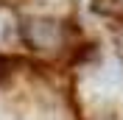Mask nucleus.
Here are the masks:
<instances>
[{"label":"nucleus","mask_w":123,"mask_h":120,"mask_svg":"<svg viewBox=\"0 0 123 120\" xmlns=\"http://www.w3.org/2000/svg\"><path fill=\"white\" fill-rule=\"evenodd\" d=\"M23 39L34 50H56L64 42V31L56 20H28L23 25Z\"/></svg>","instance_id":"f257e3e1"},{"label":"nucleus","mask_w":123,"mask_h":120,"mask_svg":"<svg viewBox=\"0 0 123 120\" xmlns=\"http://www.w3.org/2000/svg\"><path fill=\"white\" fill-rule=\"evenodd\" d=\"M120 3H123V0H120Z\"/></svg>","instance_id":"f03ea898"}]
</instances>
